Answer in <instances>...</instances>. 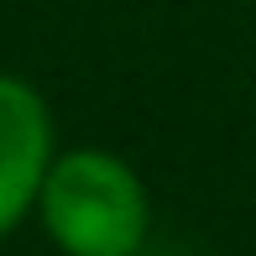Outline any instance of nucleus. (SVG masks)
<instances>
[{"label": "nucleus", "mask_w": 256, "mask_h": 256, "mask_svg": "<svg viewBox=\"0 0 256 256\" xmlns=\"http://www.w3.org/2000/svg\"><path fill=\"white\" fill-rule=\"evenodd\" d=\"M42 220L68 256H136L146 236V188L110 152H68L42 178Z\"/></svg>", "instance_id": "nucleus-1"}, {"label": "nucleus", "mask_w": 256, "mask_h": 256, "mask_svg": "<svg viewBox=\"0 0 256 256\" xmlns=\"http://www.w3.org/2000/svg\"><path fill=\"white\" fill-rule=\"evenodd\" d=\"M52 168V120L32 84L0 74V236L32 209Z\"/></svg>", "instance_id": "nucleus-2"}]
</instances>
